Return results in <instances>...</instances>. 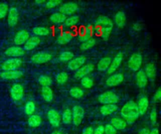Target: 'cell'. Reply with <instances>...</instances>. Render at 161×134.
Returning <instances> with one entry per match:
<instances>
[{
    "label": "cell",
    "mask_w": 161,
    "mask_h": 134,
    "mask_svg": "<svg viewBox=\"0 0 161 134\" xmlns=\"http://www.w3.org/2000/svg\"><path fill=\"white\" fill-rule=\"evenodd\" d=\"M33 33L36 36H47L50 33V30L47 27L36 26L33 28Z\"/></svg>",
    "instance_id": "31"
},
{
    "label": "cell",
    "mask_w": 161,
    "mask_h": 134,
    "mask_svg": "<svg viewBox=\"0 0 161 134\" xmlns=\"http://www.w3.org/2000/svg\"><path fill=\"white\" fill-rule=\"evenodd\" d=\"M72 122L74 125L79 126L82 121L84 116V110L83 108L79 105H75L72 110Z\"/></svg>",
    "instance_id": "4"
},
{
    "label": "cell",
    "mask_w": 161,
    "mask_h": 134,
    "mask_svg": "<svg viewBox=\"0 0 161 134\" xmlns=\"http://www.w3.org/2000/svg\"><path fill=\"white\" fill-rule=\"evenodd\" d=\"M47 118L50 124L53 127L56 128L59 126L60 124L61 118L59 113L57 110L54 109H51L48 110V111L47 112Z\"/></svg>",
    "instance_id": "8"
},
{
    "label": "cell",
    "mask_w": 161,
    "mask_h": 134,
    "mask_svg": "<svg viewBox=\"0 0 161 134\" xmlns=\"http://www.w3.org/2000/svg\"><path fill=\"white\" fill-rule=\"evenodd\" d=\"M124 79L123 75L120 73H116L110 75L106 81V84L109 87L116 86L121 84Z\"/></svg>",
    "instance_id": "18"
},
{
    "label": "cell",
    "mask_w": 161,
    "mask_h": 134,
    "mask_svg": "<svg viewBox=\"0 0 161 134\" xmlns=\"http://www.w3.org/2000/svg\"><path fill=\"white\" fill-rule=\"evenodd\" d=\"M61 3H62V1L60 0H51V1H48L45 2V6L48 8H52L57 6Z\"/></svg>",
    "instance_id": "43"
},
{
    "label": "cell",
    "mask_w": 161,
    "mask_h": 134,
    "mask_svg": "<svg viewBox=\"0 0 161 134\" xmlns=\"http://www.w3.org/2000/svg\"><path fill=\"white\" fill-rule=\"evenodd\" d=\"M123 59V53H121V52L118 53L114 57L113 60L111 62V64L107 70L108 73L109 74L114 73L118 69V68L119 67L120 64L122 62Z\"/></svg>",
    "instance_id": "12"
},
{
    "label": "cell",
    "mask_w": 161,
    "mask_h": 134,
    "mask_svg": "<svg viewBox=\"0 0 161 134\" xmlns=\"http://www.w3.org/2000/svg\"><path fill=\"white\" fill-rule=\"evenodd\" d=\"M23 75L22 71L19 70H7L3 71L0 74V77L6 80H13L19 79Z\"/></svg>",
    "instance_id": "17"
},
{
    "label": "cell",
    "mask_w": 161,
    "mask_h": 134,
    "mask_svg": "<svg viewBox=\"0 0 161 134\" xmlns=\"http://www.w3.org/2000/svg\"><path fill=\"white\" fill-rule=\"evenodd\" d=\"M96 44V40L94 38H90L87 40L83 42L80 45V48L82 50H86L91 48H92Z\"/></svg>",
    "instance_id": "36"
},
{
    "label": "cell",
    "mask_w": 161,
    "mask_h": 134,
    "mask_svg": "<svg viewBox=\"0 0 161 134\" xmlns=\"http://www.w3.org/2000/svg\"><path fill=\"white\" fill-rule=\"evenodd\" d=\"M104 127L103 125H99L94 130L93 134H104Z\"/></svg>",
    "instance_id": "45"
},
{
    "label": "cell",
    "mask_w": 161,
    "mask_h": 134,
    "mask_svg": "<svg viewBox=\"0 0 161 134\" xmlns=\"http://www.w3.org/2000/svg\"><path fill=\"white\" fill-rule=\"evenodd\" d=\"M97 100L99 103L103 104H115L118 103L119 97L116 93L112 91H106L98 96Z\"/></svg>",
    "instance_id": "3"
},
{
    "label": "cell",
    "mask_w": 161,
    "mask_h": 134,
    "mask_svg": "<svg viewBox=\"0 0 161 134\" xmlns=\"http://www.w3.org/2000/svg\"><path fill=\"white\" fill-rule=\"evenodd\" d=\"M38 81L39 84L41 86H42V87H45V86L49 87V86H50L52 82V79L46 75H41L38 77Z\"/></svg>",
    "instance_id": "33"
},
{
    "label": "cell",
    "mask_w": 161,
    "mask_h": 134,
    "mask_svg": "<svg viewBox=\"0 0 161 134\" xmlns=\"http://www.w3.org/2000/svg\"><path fill=\"white\" fill-rule=\"evenodd\" d=\"M114 22L118 27L122 28L126 23V16L124 12L118 11L116 13L114 17Z\"/></svg>",
    "instance_id": "26"
},
{
    "label": "cell",
    "mask_w": 161,
    "mask_h": 134,
    "mask_svg": "<svg viewBox=\"0 0 161 134\" xmlns=\"http://www.w3.org/2000/svg\"><path fill=\"white\" fill-rule=\"evenodd\" d=\"M161 99V89L159 87L155 92L154 96H153V100L155 102L160 101Z\"/></svg>",
    "instance_id": "46"
},
{
    "label": "cell",
    "mask_w": 161,
    "mask_h": 134,
    "mask_svg": "<svg viewBox=\"0 0 161 134\" xmlns=\"http://www.w3.org/2000/svg\"><path fill=\"white\" fill-rule=\"evenodd\" d=\"M150 130L147 128H143L141 129L138 133V134H149L150 133Z\"/></svg>",
    "instance_id": "49"
},
{
    "label": "cell",
    "mask_w": 161,
    "mask_h": 134,
    "mask_svg": "<svg viewBox=\"0 0 161 134\" xmlns=\"http://www.w3.org/2000/svg\"><path fill=\"white\" fill-rule=\"evenodd\" d=\"M144 72L148 79H153L156 74V69L155 65L153 63L147 64V65L145 66Z\"/></svg>",
    "instance_id": "28"
},
{
    "label": "cell",
    "mask_w": 161,
    "mask_h": 134,
    "mask_svg": "<svg viewBox=\"0 0 161 134\" xmlns=\"http://www.w3.org/2000/svg\"><path fill=\"white\" fill-rule=\"evenodd\" d=\"M96 23L97 25L101 28L102 36L103 40H107L113 27V23L112 21L108 17L101 15L97 18Z\"/></svg>",
    "instance_id": "2"
},
{
    "label": "cell",
    "mask_w": 161,
    "mask_h": 134,
    "mask_svg": "<svg viewBox=\"0 0 161 134\" xmlns=\"http://www.w3.org/2000/svg\"><path fill=\"white\" fill-rule=\"evenodd\" d=\"M78 9V5L74 2H68L63 4L59 8V13L64 15L74 14Z\"/></svg>",
    "instance_id": "9"
},
{
    "label": "cell",
    "mask_w": 161,
    "mask_h": 134,
    "mask_svg": "<svg viewBox=\"0 0 161 134\" xmlns=\"http://www.w3.org/2000/svg\"><path fill=\"white\" fill-rule=\"evenodd\" d=\"M41 92L43 99L46 102L50 103L52 101L53 99V93L52 89L50 87H42Z\"/></svg>",
    "instance_id": "24"
},
{
    "label": "cell",
    "mask_w": 161,
    "mask_h": 134,
    "mask_svg": "<svg viewBox=\"0 0 161 134\" xmlns=\"http://www.w3.org/2000/svg\"><path fill=\"white\" fill-rule=\"evenodd\" d=\"M86 61V58L84 56H79L72 59L68 63V67L72 70H77L82 65H84Z\"/></svg>",
    "instance_id": "15"
},
{
    "label": "cell",
    "mask_w": 161,
    "mask_h": 134,
    "mask_svg": "<svg viewBox=\"0 0 161 134\" xmlns=\"http://www.w3.org/2000/svg\"><path fill=\"white\" fill-rule=\"evenodd\" d=\"M52 59L51 54L46 52H39L34 54L31 58V60L34 64H41L46 63L50 60Z\"/></svg>",
    "instance_id": "11"
},
{
    "label": "cell",
    "mask_w": 161,
    "mask_h": 134,
    "mask_svg": "<svg viewBox=\"0 0 161 134\" xmlns=\"http://www.w3.org/2000/svg\"><path fill=\"white\" fill-rule=\"evenodd\" d=\"M42 122V118L38 114H31L28 118V124L30 127L35 128L39 126Z\"/></svg>",
    "instance_id": "25"
},
{
    "label": "cell",
    "mask_w": 161,
    "mask_h": 134,
    "mask_svg": "<svg viewBox=\"0 0 161 134\" xmlns=\"http://www.w3.org/2000/svg\"><path fill=\"white\" fill-rule=\"evenodd\" d=\"M93 132H94V129L91 126H88L84 129L82 134H93Z\"/></svg>",
    "instance_id": "47"
},
{
    "label": "cell",
    "mask_w": 161,
    "mask_h": 134,
    "mask_svg": "<svg viewBox=\"0 0 161 134\" xmlns=\"http://www.w3.org/2000/svg\"><path fill=\"white\" fill-rule=\"evenodd\" d=\"M142 64V57L140 53H133L130 57L128 61V66L130 70L136 72L138 71Z\"/></svg>",
    "instance_id": "5"
},
{
    "label": "cell",
    "mask_w": 161,
    "mask_h": 134,
    "mask_svg": "<svg viewBox=\"0 0 161 134\" xmlns=\"http://www.w3.org/2000/svg\"><path fill=\"white\" fill-rule=\"evenodd\" d=\"M66 18L67 17L65 15L58 12L52 14L50 17V20L54 24H59L64 22Z\"/></svg>",
    "instance_id": "29"
},
{
    "label": "cell",
    "mask_w": 161,
    "mask_h": 134,
    "mask_svg": "<svg viewBox=\"0 0 161 134\" xmlns=\"http://www.w3.org/2000/svg\"><path fill=\"white\" fill-rule=\"evenodd\" d=\"M74 57V53L70 51H65L62 52L59 55V60L63 62L70 61Z\"/></svg>",
    "instance_id": "34"
},
{
    "label": "cell",
    "mask_w": 161,
    "mask_h": 134,
    "mask_svg": "<svg viewBox=\"0 0 161 134\" xmlns=\"http://www.w3.org/2000/svg\"><path fill=\"white\" fill-rule=\"evenodd\" d=\"M80 84H81L82 86L84 87V88L89 89L93 86L94 82L91 78H90L89 77L86 76L81 79Z\"/></svg>",
    "instance_id": "37"
},
{
    "label": "cell",
    "mask_w": 161,
    "mask_h": 134,
    "mask_svg": "<svg viewBox=\"0 0 161 134\" xmlns=\"http://www.w3.org/2000/svg\"><path fill=\"white\" fill-rule=\"evenodd\" d=\"M35 104L32 101H28L25 106V112L27 115L29 116L33 114L34 112L35 111Z\"/></svg>",
    "instance_id": "35"
},
{
    "label": "cell",
    "mask_w": 161,
    "mask_h": 134,
    "mask_svg": "<svg viewBox=\"0 0 161 134\" xmlns=\"http://www.w3.org/2000/svg\"><path fill=\"white\" fill-rule=\"evenodd\" d=\"M10 95L14 101H18L21 100L24 95L23 86L20 84H14L11 88Z\"/></svg>",
    "instance_id": "7"
},
{
    "label": "cell",
    "mask_w": 161,
    "mask_h": 134,
    "mask_svg": "<svg viewBox=\"0 0 161 134\" xmlns=\"http://www.w3.org/2000/svg\"><path fill=\"white\" fill-rule=\"evenodd\" d=\"M61 120L65 125L70 124L72 121V111L69 108L65 109L62 114Z\"/></svg>",
    "instance_id": "30"
},
{
    "label": "cell",
    "mask_w": 161,
    "mask_h": 134,
    "mask_svg": "<svg viewBox=\"0 0 161 134\" xmlns=\"http://www.w3.org/2000/svg\"><path fill=\"white\" fill-rule=\"evenodd\" d=\"M111 58L109 57H105L102 58L97 63V68L100 71H104L108 70L110 64H111Z\"/></svg>",
    "instance_id": "27"
},
{
    "label": "cell",
    "mask_w": 161,
    "mask_h": 134,
    "mask_svg": "<svg viewBox=\"0 0 161 134\" xmlns=\"http://www.w3.org/2000/svg\"><path fill=\"white\" fill-rule=\"evenodd\" d=\"M50 134H62V132H60V131L56 130V131H54L52 132Z\"/></svg>",
    "instance_id": "52"
},
{
    "label": "cell",
    "mask_w": 161,
    "mask_h": 134,
    "mask_svg": "<svg viewBox=\"0 0 161 134\" xmlns=\"http://www.w3.org/2000/svg\"><path fill=\"white\" fill-rule=\"evenodd\" d=\"M133 29L135 31H140L142 29V25L138 23H134L133 25Z\"/></svg>",
    "instance_id": "48"
},
{
    "label": "cell",
    "mask_w": 161,
    "mask_h": 134,
    "mask_svg": "<svg viewBox=\"0 0 161 134\" xmlns=\"http://www.w3.org/2000/svg\"><path fill=\"white\" fill-rule=\"evenodd\" d=\"M121 114L126 123L134 122L140 116L136 103L133 100L126 102L121 108Z\"/></svg>",
    "instance_id": "1"
},
{
    "label": "cell",
    "mask_w": 161,
    "mask_h": 134,
    "mask_svg": "<svg viewBox=\"0 0 161 134\" xmlns=\"http://www.w3.org/2000/svg\"><path fill=\"white\" fill-rule=\"evenodd\" d=\"M149 134H159V131L158 128H153L151 131H150V133Z\"/></svg>",
    "instance_id": "50"
},
{
    "label": "cell",
    "mask_w": 161,
    "mask_h": 134,
    "mask_svg": "<svg viewBox=\"0 0 161 134\" xmlns=\"http://www.w3.org/2000/svg\"><path fill=\"white\" fill-rule=\"evenodd\" d=\"M40 42V38L36 36H33L30 37L26 42L24 45V48L26 50H31L36 47Z\"/></svg>",
    "instance_id": "21"
},
{
    "label": "cell",
    "mask_w": 161,
    "mask_h": 134,
    "mask_svg": "<svg viewBox=\"0 0 161 134\" xmlns=\"http://www.w3.org/2000/svg\"><path fill=\"white\" fill-rule=\"evenodd\" d=\"M116 130H123L126 128L127 123L126 121L121 118H113L111 120L110 123Z\"/></svg>",
    "instance_id": "23"
},
{
    "label": "cell",
    "mask_w": 161,
    "mask_h": 134,
    "mask_svg": "<svg viewBox=\"0 0 161 134\" xmlns=\"http://www.w3.org/2000/svg\"><path fill=\"white\" fill-rule=\"evenodd\" d=\"M135 79L136 84L139 88H144L147 84L148 78L146 76L144 70L142 69L138 70L135 76Z\"/></svg>",
    "instance_id": "19"
},
{
    "label": "cell",
    "mask_w": 161,
    "mask_h": 134,
    "mask_svg": "<svg viewBox=\"0 0 161 134\" xmlns=\"http://www.w3.org/2000/svg\"><path fill=\"white\" fill-rule=\"evenodd\" d=\"M70 95L75 99H79L84 96V91L78 87H73L69 90Z\"/></svg>",
    "instance_id": "32"
},
{
    "label": "cell",
    "mask_w": 161,
    "mask_h": 134,
    "mask_svg": "<svg viewBox=\"0 0 161 134\" xmlns=\"http://www.w3.org/2000/svg\"><path fill=\"white\" fill-rule=\"evenodd\" d=\"M68 80V74L65 72H60L56 75V81L59 84L65 83Z\"/></svg>",
    "instance_id": "38"
},
{
    "label": "cell",
    "mask_w": 161,
    "mask_h": 134,
    "mask_svg": "<svg viewBox=\"0 0 161 134\" xmlns=\"http://www.w3.org/2000/svg\"><path fill=\"white\" fill-rule=\"evenodd\" d=\"M118 109V106L114 104H103L99 108L100 113L103 116H108L114 113Z\"/></svg>",
    "instance_id": "22"
},
{
    "label": "cell",
    "mask_w": 161,
    "mask_h": 134,
    "mask_svg": "<svg viewBox=\"0 0 161 134\" xmlns=\"http://www.w3.org/2000/svg\"><path fill=\"white\" fill-rule=\"evenodd\" d=\"M18 16L19 13L16 8L11 7L9 9L8 13L7 22L10 27H13L17 24L18 21Z\"/></svg>",
    "instance_id": "14"
},
{
    "label": "cell",
    "mask_w": 161,
    "mask_h": 134,
    "mask_svg": "<svg viewBox=\"0 0 161 134\" xmlns=\"http://www.w3.org/2000/svg\"><path fill=\"white\" fill-rule=\"evenodd\" d=\"M22 64V60L18 58H11L6 61H4L2 65L1 68L4 71L7 70H17Z\"/></svg>",
    "instance_id": "6"
},
{
    "label": "cell",
    "mask_w": 161,
    "mask_h": 134,
    "mask_svg": "<svg viewBox=\"0 0 161 134\" xmlns=\"http://www.w3.org/2000/svg\"><path fill=\"white\" fill-rule=\"evenodd\" d=\"M94 65L92 64H87L82 65L78 70H77L74 74V77L77 79H80L84 77H86L87 74L93 71Z\"/></svg>",
    "instance_id": "10"
},
{
    "label": "cell",
    "mask_w": 161,
    "mask_h": 134,
    "mask_svg": "<svg viewBox=\"0 0 161 134\" xmlns=\"http://www.w3.org/2000/svg\"><path fill=\"white\" fill-rule=\"evenodd\" d=\"M104 127V134H116V130L111 125L107 124Z\"/></svg>",
    "instance_id": "42"
},
{
    "label": "cell",
    "mask_w": 161,
    "mask_h": 134,
    "mask_svg": "<svg viewBox=\"0 0 161 134\" xmlns=\"http://www.w3.org/2000/svg\"><path fill=\"white\" fill-rule=\"evenodd\" d=\"M9 11L8 6L4 3H0V19H3L6 16Z\"/></svg>",
    "instance_id": "41"
},
{
    "label": "cell",
    "mask_w": 161,
    "mask_h": 134,
    "mask_svg": "<svg viewBox=\"0 0 161 134\" xmlns=\"http://www.w3.org/2000/svg\"><path fill=\"white\" fill-rule=\"evenodd\" d=\"M150 120L153 125H155L157 123V112L156 109L153 108L150 113Z\"/></svg>",
    "instance_id": "44"
},
{
    "label": "cell",
    "mask_w": 161,
    "mask_h": 134,
    "mask_svg": "<svg viewBox=\"0 0 161 134\" xmlns=\"http://www.w3.org/2000/svg\"><path fill=\"white\" fill-rule=\"evenodd\" d=\"M136 105H137V108L138 110L139 114L140 115L144 114L147 111V109L149 105V101L148 98L146 96L141 97L139 99L138 103H136Z\"/></svg>",
    "instance_id": "20"
},
{
    "label": "cell",
    "mask_w": 161,
    "mask_h": 134,
    "mask_svg": "<svg viewBox=\"0 0 161 134\" xmlns=\"http://www.w3.org/2000/svg\"><path fill=\"white\" fill-rule=\"evenodd\" d=\"M30 38L29 33L25 30H21L18 31L14 36V43L15 45H21L25 44L28 39Z\"/></svg>",
    "instance_id": "13"
},
{
    "label": "cell",
    "mask_w": 161,
    "mask_h": 134,
    "mask_svg": "<svg viewBox=\"0 0 161 134\" xmlns=\"http://www.w3.org/2000/svg\"><path fill=\"white\" fill-rule=\"evenodd\" d=\"M25 53V50L19 46H12L8 47L5 51L4 54L12 58H18Z\"/></svg>",
    "instance_id": "16"
},
{
    "label": "cell",
    "mask_w": 161,
    "mask_h": 134,
    "mask_svg": "<svg viewBox=\"0 0 161 134\" xmlns=\"http://www.w3.org/2000/svg\"><path fill=\"white\" fill-rule=\"evenodd\" d=\"M35 3L37 4H42L43 3H45V1L43 0H37L35 1Z\"/></svg>",
    "instance_id": "51"
},
{
    "label": "cell",
    "mask_w": 161,
    "mask_h": 134,
    "mask_svg": "<svg viewBox=\"0 0 161 134\" xmlns=\"http://www.w3.org/2000/svg\"><path fill=\"white\" fill-rule=\"evenodd\" d=\"M71 40V35L69 33H65L58 36L57 38V43L60 45H64L68 43Z\"/></svg>",
    "instance_id": "39"
},
{
    "label": "cell",
    "mask_w": 161,
    "mask_h": 134,
    "mask_svg": "<svg viewBox=\"0 0 161 134\" xmlns=\"http://www.w3.org/2000/svg\"><path fill=\"white\" fill-rule=\"evenodd\" d=\"M79 21V17L77 15H72L66 18L65 20V25L67 26H71L75 25Z\"/></svg>",
    "instance_id": "40"
}]
</instances>
